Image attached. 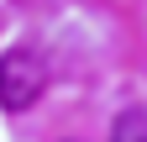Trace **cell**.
Wrapping results in <instances>:
<instances>
[{"instance_id": "6da1fadb", "label": "cell", "mask_w": 147, "mask_h": 142, "mask_svg": "<svg viewBox=\"0 0 147 142\" xmlns=\"http://www.w3.org/2000/svg\"><path fill=\"white\" fill-rule=\"evenodd\" d=\"M47 90V63L37 47H11L0 53V105L5 111H32Z\"/></svg>"}, {"instance_id": "7a4b0ae2", "label": "cell", "mask_w": 147, "mask_h": 142, "mask_svg": "<svg viewBox=\"0 0 147 142\" xmlns=\"http://www.w3.org/2000/svg\"><path fill=\"white\" fill-rule=\"evenodd\" d=\"M110 142H147V111H121L110 126Z\"/></svg>"}]
</instances>
